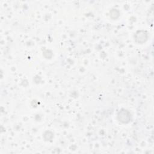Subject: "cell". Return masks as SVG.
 I'll return each mask as SVG.
<instances>
[{
  "label": "cell",
  "instance_id": "6da1fadb",
  "mask_svg": "<svg viewBox=\"0 0 154 154\" xmlns=\"http://www.w3.org/2000/svg\"><path fill=\"white\" fill-rule=\"evenodd\" d=\"M118 118L123 123H128L130 120L129 112L125 109H123L119 112Z\"/></svg>",
  "mask_w": 154,
  "mask_h": 154
},
{
  "label": "cell",
  "instance_id": "7a4b0ae2",
  "mask_svg": "<svg viewBox=\"0 0 154 154\" xmlns=\"http://www.w3.org/2000/svg\"><path fill=\"white\" fill-rule=\"evenodd\" d=\"M147 39V34L144 31H138L135 34V40L138 43H143Z\"/></svg>",
  "mask_w": 154,
  "mask_h": 154
}]
</instances>
